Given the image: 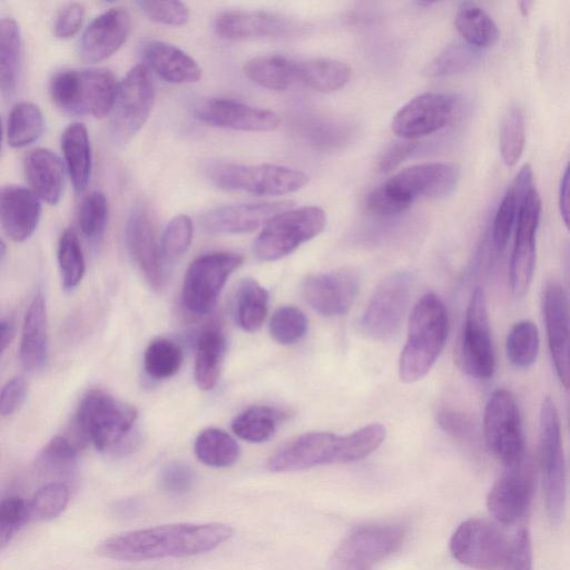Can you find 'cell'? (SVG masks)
I'll list each match as a JSON object with an SVG mask.
<instances>
[{
	"label": "cell",
	"instance_id": "obj_42",
	"mask_svg": "<svg viewBox=\"0 0 570 570\" xmlns=\"http://www.w3.org/2000/svg\"><path fill=\"white\" fill-rule=\"evenodd\" d=\"M539 348V331L533 322L522 320L510 328L505 338V353L515 367L532 366L537 361Z\"/></svg>",
	"mask_w": 570,
	"mask_h": 570
},
{
	"label": "cell",
	"instance_id": "obj_56",
	"mask_svg": "<svg viewBox=\"0 0 570 570\" xmlns=\"http://www.w3.org/2000/svg\"><path fill=\"white\" fill-rule=\"evenodd\" d=\"M85 7L79 2L66 4L58 13L53 26L55 36L61 39L73 37L80 29Z\"/></svg>",
	"mask_w": 570,
	"mask_h": 570
},
{
	"label": "cell",
	"instance_id": "obj_36",
	"mask_svg": "<svg viewBox=\"0 0 570 570\" xmlns=\"http://www.w3.org/2000/svg\"><path fill=\"white\" fill-rule=\"evenodd\" d=\"M21 63V35L14 19L0 21V87L4 97H11L17 89Z\"/></svg>",
	"mask_w": 570,
	"mask_h": 570
},
{
	"label": "cell",
	"instance_id": "obj_61",
	"mask_svg": "<svg viewBox=\"0 0 570 570\" xmlns=\"http://www.w3.org/2000/svg\"><path fill=\"white\" fill-rule=\"evenodd\" d=\"M13 337V325L10 321L2 318L0 323V350L4 353Z\"/></svg>",
	"mask_w": 570,
	"mask_h": 570
},
{
	"label": "cell",
	"instance_id": "obj_7",
	"mask_svg": "<svg viewBox=\"0 0 570 570\" xmlns=\"http://www.w3.org/2000/svg\"><path fill=\"white\" fill-rule=\"evenodd\" d=\"M207 174L210 181L223 190L255 196L292 194L308 183L305 173L274 164L218 163L208 167Z\"/></svg>",
	"mask_w": 570,
	"mask_h": 570
},
{
	"label": "cell",
	"instance_id": "obj_15",
	"mask_svg": "<svg viewBox=\"0 0 570 570\" xmlns=\"http://www.w3.org/2000/svg\"><path fill=\"white\" fill-rule=\"evenodd\" d=\"M510 543L492 522L471 518L453 532L450 551L460 563L475 570H497L502 568Z\"/></svg>",
	"mask_w": 570,
	"mask_h": 570
},
{
	"label": "cell",
	"instance_id": "obj_29",
	"mask_svg": "<svg viewBox=\"0 0 570 570\" xmlns=\"http://www.w3.org/2000/svg\"><path fill=\"white\" fill-rule=\"evenodd\" d=\"M19 357L29 372L42 370L48 361V317L40 293L33 297L24 315Z\"/></svg>",
	"mask_w": 570,
	"mask_h": 570
},
{
	"label": "cell",
	"instance_id": "obj_22",
	"mask_svg": "<svg viewBox=\"0 0 570 570\" xmlns=\"http://www.w3.org/2000/svg\"><path fill=\"white\" fill-rule=\"evenodd\" d=\"M360 289V277L351 268L309 275L302 292L306 303L324 316H340L352 307Z\"/></svg>",
	"mask_w": 570,
	"mask_h": 570
},
{
	"label": "cell",
	"instance_id": "obj_43",
	"mask_svg": "<svg viewBox=\"0 0 570 570\" xmlns=\"http://www.w3.org/2000/svg\"><path fill=\"white\" fill-rule=\"evenodd\" d=\"M480 50L465 41H455L434 58L425 72L430 77H446L469 71L480 61Z\"/></svg>",
	"mask_w": 570,
	"mask_h": 570
},
{
	"label": "cell",
	"instance_id": "obj_44",
	"mask_svg": "<svg viewBox=\"0 0 570 570\" xmlns=\"http://www.w3.org/2000/svg\"><path fill=\"white\" fill-rule=\"evenodd\" d=\"M57 258L63 288H76L83 277L86 263L79 238L72 228H66L61 233Z\"/></svg>",
	"mask_w": 570,
	"mask_h": 570
},
{
	"label": "cell",
	"instance_id": "obj_26",
	"mask_svg": "<svg viewBox=\"0 0 570 570\" xmlns=\"http://www.w3.org/2000/svg\"><path fill=\"white\" fill-rule=\"evenodd\" d=\"M130 28L131 18L125 8H109L86 27L79 42L81 58L89 62L109 58L126 41Z\"/></svg>",
	"mask_w": 570,
	"mask_h": 570
},
{
	"label": "cell",
	"instance_id": "obj_5",
	"mask_svg": "<svg viewBox=\"0 0 570 570\" xmlns=\"http://www.w3.org/2000/svg\"><path fill=\"white\" fill-rule=\"evenodd\" d=\"M137 416L134 406L95 389L81 399L76 412V425L81 438L91 442L97 450L125 453L135 446L132 431Z\"/></svg>",
	"mask_w": 570,
	"mask_h": 570
},
{
	"label": "cell",
	"instance_id": "obj_39",
	"mask_svg": "<svg viewBox=\"0 0 570 570\" xmlns=\"http://www.w3.org/2000/svg\"><path fill=\"white\" fill-rule=\"evenodd\" d=\"M268 311V293L255 279L245 278L238 286L235 317L238 326L255 332L263 325Z\"/></svg>",
	"mask_w": 570,
	"mask_h": 570
},
{
	"label": "cell",
	"instance_id": "obj_1",
	"mask_svg": "<svg viewBox=\"0 0 570 570\" xmlns=\"http://www.w3.org/2000/svg\"><path fill=\"white\" fill-rule=\"evenodd\" d=\"M233 534L232 527L219 522L163 524L111 535L96 552L120 561L189 557L216 549Z\"/></svg>",
	"mask_w": 570,
	"mask_h": 570
},
{
	"label": "cell",
	"instance_id": "obj_4",
	"mask_svg": "<svg viewBox=\"0 0 570 570\" xmlns=\"http://www.w3.org/2000/svg\"><path fill=\"white\" fill-rule=\"evenodd\" d=\"M449 335V315L442 299L434 293L422 296L413 307L407 336L399 360V376L413 383L433 367Z\"/></svg>",
	"mask_w": 570,
	"mask_h": 570
},
{
	"label": "cell",
	"instance_id": "obj_57",
	"mask_svg": "<svg viewBox=\"0 0 570 570\" xmlns=\"http://www.w3.org/2000/svg\"><path fill=\"white\" fill-rule=\"evenodd\" d=\"M438 423L448 434L456 439H468L473 433L471 420L462 412L443 407L436 414Z\"/></svg>",
	"mask_w": 570,
	"mask_h": 570
},
{
	"label": "cell",
	"instance_id": "obj_9",
	"mask_svg": "<svg viewBox=\"0 0 570 570\" xmlns=\"http://www.w3.org/2000/svg\"><path fill=\"white\" fill-rule=\"evenodd\" d=\"M325 225L326 215L320 207L291 208L263 227L253 244V253L262 262L277 261L321 234Z\"/></svg>",
	"mask_w": 570,
	"mask_h": 570
},
{
	"label": "cell",
	"instance_id": "obj_2",
	"mask_svg": "<svg viewBox=\"0 0 570 570\" xmlns=\"http://www.w3.org/2000/svg\"><path fill=\"white\" fill-rule=\"evenodd\" d=\"M385 435V428L380 423L367 424L346 435L308 432L278 449L269 458L267 468L273 472H288L324 464L355 462L373 453Z\"/></svg>",
	"mask_w": 570,
	"mask_h": 570
},
{
	"label": "cell",
	"instance_id": "obj_28",
	"mask_svg": "<svg viewBox=\"0 0 570 570\" xmlns=\"http://www.w3.org/2000/svg\"><path fill=\"white\" fill-rule=\"evenodd\" d=\"M141 53L148 66L170 83H194L199 81L203 70L186 51L163 40H148L141 46Z\"/></svg>",
	"mask_w": 570,
	"mask_h": 570
},
{
	"label": "cell",
	"instance_id": "obj_14",
	"mask_svg": "<svg viewBox=\"0 0 570 570\" xmlns=\"http://www.w3.org/2000/svg\"><path fill=\"white\" fill-rule=\"evenodd\" d=\"M459 363L471 377L488 380L495 371V356L487 306L481 287L470 296L459 345Z\"/></svg>",
	"mask_w": 570,
	"mask_h": 570
},
{
	"label": "cell",
	"instance_id": "obj_62",
	"mask_svg": "<svg viewBox=\"0 0 570 570\" xmlns=\"http://www.w3.org/2000/svg\"><path fill=\"white\" fill-rule=\"evenodd\" d=\"M561 259L567 289L569 291L570 294V243H566L563 245Z\"/></svg>",
	"mask_w": 570,
	"mask_h": 570
},
{
	"label": "cell",
	"instance_id": "obj_11",
	"mask_svg": "<svg viewBox=\"0 0 570 570\" xmlns=\"http://www.w3.org/2000/svg\"><path fill=\"white\" fill-rule=\"evenodd\" d=\"M483 434L488 448L504 466L524 460L521 413L510 390L500 387L489 396L483 413Z\"/></svg>",
	"mask_w": 570,
	"mask_h": 570
},
{
	"label": "cell",
	"instance_id": "obj_20",
	"mask_svg": "<svg viewBox=\"0 0 570 570\" xmlns=\"http://www.w3.org/2000/svg\"><path fill=\"white\" fill-rule=\"evenodd\" d=\"M127 252L147 283L160 289L165 283V262L160 242L149 209L144 204L132 207L126 223Z\"/></svg>",
	"mask_w": 570,
	"mask_h": 570
},
{
	"label": "cell",
	"instance_id": "obj_47",
	"mask_svg": "<svg viewBox=\"0 0 570 570\" xmlns=\"http://www.w3.org/2000/svg\"><path fill=\"white\" fill-rule=\"evenodd\" d=\"M77 219L81 233L90 240L104 235L108 219V202L104 193L94 190L80 203Z\"/></svg>",
	"mask_w": 570,
	"mask_h": 570
},
{
	"label": "cell",
	"instance_id": "obj_8",
	"mask_svg": "<svg viewBox=\"0 0 570 570\" xmlns=\"http://www.w3.org/2000/svg\"><path fill=\"white\" fill-rule=\"evenodd\" d=\"M539 459L546 511L551 522L558 523L566 504V463L559 415L550 396L540 406Z\"/></svg>",
	"mask_w": 570,
	"mask_h": 570
},
{
	"label": "cell",
	"instance_id": "obj_41",
	"mask_svg": "<svg viewBox=\"0 0 570 570\" xmlns=\"http://www.w3.org/2000/svg\"><path fill=\"white\" fill-rule=\"evenodd\" d=\"M197 459L208 466L227 468L239 458L237 442L225 431L209 428L202 431L194 443Z\"/></svg>",
	"mask_w": 570,
	"mask_h": 570
},
{
	"label": "cell",
	"instance_id": "obj_60",
	"mask_svg": "<svg viewBox=\"0 0 570 570\" xmlns=\"http://www.w3.org/2000/svg\"><path fill=\"white\" fill-rule=\"evenodd\" d=\"M559 208L562 220L570 232V160L566 167L560 185Z\"/></svg>",
	"mask_w": 570,
	"mask_h": 570
},
{
	"label": "cell",
	"instance_id": "obj_30",
	"mask_svg": "<svg viewBox=\"0 0 570 570\" xmlns=\"http://www.w3.org/2000/svg\"><path fill=\"white\" fill-rule=\"evenodd\" d=\"M23 171L30 189L43 202L59 203L63 188V165L47 148L30 150L23 159Z\"/></svg>",
	"mask_w": 570,
	"mask_h": 570
},
{
	"label": "cell",
	"instance_id": "obj_35",
	"mask_svg": "<svg viewBox=\"0 0 570 570\" xmlns=\"http://www.w3.org/2000/svg\"><path fill=\"white\" fill-rule=\"evenodd\" d=\"M454 26L463 41L478 49L491 47L500 36L493 19L481 7L472 2H464L459 7Z\"/></svg>",
	"mask_w": 570,
	"mask_h": 570
},
{
	"label": "cell",
	"instance_id": "obj_55",
	"mask_svg": "<svg viewBox=\"0 0 570 570\" xmlns=\"http://www.w3.org/2000/svg\"><path fill=\"white\" fill-rule=\"evenodd\" d=\"M503 570H532V548L530 533L521 528L510 542Z\"/></svg>",
	"mask_w": 570,
	"mask_h": 570
},
{
	"label": "cell",
	"instance_id": "obj_13",
	"mask_svg": "<svg viewBox=\"0 0 570 570\" xmlns=\"http://www.w3.org/2000/svg\"><path fill=\"white\" fill-rule=\"evenodd\" d=\"M243 256L234 252H214L197 257L187 268L181 301L193 314L209 313L229 276L242 265Z\"/></svg>",
	"mask_w": 570,
	"mask_h": 570
},
{
	"label": "cell",
	"instance_id": "obj_49",
	"mask_svg": "<svg viewBox=\"0 0 570 570\" xmlns=\"http://www.w3.org/2000/svg\"><path fill=\"white\" fill-rule=\"evenodd\" d=\"M194 234V224L189 216L179 214L166 225L160 247L165 264L179 259L189 248Z\"/></svg>",
	"mask_w": 570,
	"mask_h": 570
},
{
	"label": "cell",
	"instance_id": "obj_21",
	"mask_svg": "<svg viewBox=\"0 0 570 570\" xmlns=\"http://www.w3.org/2000/svg\"><path fill=\"white\" fill-rule=\"evenodd\" d=\"M455 109V99L445 94L425 92L406 102L393 117V132L416 140L443 128Z\"/></svg>",
	"mask_w": 570,
	"mask_h": 570
},
{
	"label": "cell",
	"instance_id": "obj_59",
	"mask_svg": "<svg viewBox=\"0 0 570 570\" xmlns=\"http://www.w3.org/2000/svg\"><path fill=\"white\" fill-rule=\"evenodd\" d=\"M417 147L416 140H405L393 142L382 154L376 163V171L386 174L394 170L402 164Z\"/></svg>",
	"mask_w": 570,
	"mask_h": 570
},
{
	"label": "cell",
	"instance_id": "obj_34",
	"mask_svg": "<svg viewBox=\"0 0 570 570\" xmlns=\"http://www.w3.org/2000/svg\"><path fill=\"white\" fill-rule=\"evenodd\" d=\"M351 77V68L338 60L313 58L297 63V79L318 92H333L343 88Z\"/></svg>",
	"mask_w": 570,
	"mask_h": 570
},
{
	"label": "cell",
	"instance_id": "obj_46",
	"mask_svg": "<svg viewBox=\"0 0 570 570\" xmlns=\"http://www.w3.org/2000/svg\"><path fill=\"white\" fill-rule=\"evenodd\" d=\"M524 118L519 106H510L500 126L499 145L503 163L512 167L520 159L524 147Z\"/></svg>",
	"mask_w": 570,
	"mask_h": 570
},
{
	"label": "cell",
	"instance_id": "obj_52",
	"mask_svg": "<svg viewBox=\"0 0 570 570\" xmlns=\"http://www.w3.org/2000/svg\"><path fill=\"white\" fill-rule=\"evenodd\" d=\"M28 520L29 504L22 498L10 495L0 503V543L3 548Z\"/></svg>",
	"mask_w": 570,
	"mask_h": 570
},
{
	"label": "cell",
	"instance_id": "obj_16",
	"mask_svg": "<svg viewBox=\"0 0 570 570\" xmlns=\"http://www.w3.org/2000/svg\"><path fill=\"white\" fill-rule=\"evenodd\" d=\"M216 33L226 40L293 41L306 36L303 22L261 10H226L214 21Z\"/></svg>",
	"mask_w": 570,
	"mask_h": 570
},
{
	"label": "cell",
	"instance_id": "obj_51",
	"mask_svg": "<svg viewBox=\"0 0 570 570\" xmlns=\"http://www.w3.org/2000/svg\"><path fill=\"white\" fill-rule=\"evenodd\" d=\"M519 206V200L510 187L499 204L492 224V244L498 252H502L507 246L518 217Z\"/></svg>",
	"mask_w": 570,
	"mask_h": 570
},
{
	"label": "cell",
	"instance_id": "obj_12",
	"mask_svg": "<svg viewBox=\"0 0 570 570\" xmlns=\"http://www.w3.org/2000/svg\"><path fill=\"white\" fill-rule=\"evenodd\" d=\"M401 524H370L354 529L335 549L331 570H374L396 552L405 539Z\"/></svg>",
	"mask_w": 570,
	"mask_h": 570
},
{
	"label": "cell",
	"instance_id": "obj_40",
	"mask_svg": "<svg viewBox=\"0 0 570 570\" xmlns=\"http://www.w3.org/2000/svg\"><path fill=\"white\" fill-rule=\"evenodd\" d=\"M43 127L41 109L33 102L20 101L11 108L7 120L8 145L12 148L26 147L39 139Z\"/></svg>",
	"mask_w": 570,
	"mask_h": 570
},
{
	"label": "cell",
	"instance_id": "obj_24",
	"mask_svg": "<svg viewBox=\"0 0 570 570\" xmlns=\"http://www.w3.org/2000/svg\"><path fill=\"white\" fill-rule=\"evenodd\" d=\"M533 494V472L524 460L505 466L492 485L487 504L491 514L503 524L517 522L530 507Z\"/></svg>",
	"mask_w": 570,
	"mask_h": 570
},
{
	"label": "cell",
	"instance_id": "obj_3",
	"mask_svg": "<svg viewBox=\"0 0 570 570\" xmlns=\"http://www.w3.org/2000/svg\"><path fill=\"white\" fill-rule=\"evenodd\" d=\"M460 169L452 163H424L406 167L375 187L365 198L366 213L393 216L421 198H443L452 194Z\"/></svg>",
	"mask_w": 570,
	"mask_h": 570
},
{
	"label": "cell",
	"instance_id": "obj_54",
	"mask_svg": "<svg viewBox=\"0 0 570 570\" xmlns=\"http://www.w3.org/2000/svg\"><path fill=\"white\" fill-rule=\"evenodd\" d=\"M158 482L165 492L184 494L193 488L195 474L188 464L171 462L161 469Z\"/></svg>",
	"mask_w": 570,
	"mask_h": 570
},
{
	"label": "cell",
	"instance_id": "obj_18",
	"mask_svg": "<svg viewBox=\"0 0 570 570\" xmlns=\"http://www.w3.org/2000/svg\"><path fill=\"white\" fill-rule=\"evenodd\" d=\"M541 198L532 188L519 206L514 244L509 264L510 291L515 298L527 295L535 268V237L540 220Z\"/></svg>",
	"mask_w": 570,
	"mask_h": 570
},
{
	"label": "cell",
	"instance_id": "obj_58",
	"mask_svg": "<svg viewBox=\"0 0 570 570\" xmlns=\"http://www.w3.org/2000/svg\"><path fill=\"white\" fill-rule=\"evenodd\" d=\"M27 395V382L22 376H16L8 381L0 394V412L2 416L16 413Z\"/></svg>",
	"mask_w": 570,
	"mask_h": 570
},
{
	"label": "cell",
	"instance_id": "obj_23",
	"mask_svg": "<svg viewBox=\"0 0 570 570\" xmlns=\"http://www.w3.org/2000/svg\"><path fill=\"white\" fill-rule=\"evenodd\" d=\"M293 200L286 199L218 206L202 216L200 225L204 230L215 235L250 233L293 208Z\"/></svg>",
	"mask_w": 570,
	"mask_h": 570
},
{
	"label": "cell",
	"instance_id": "obj_37",
	"mask_svg": "<svg viewBox=\"0 0 570 570\" xmlns=\"http://www.w3.org/2000/svg\"><path fill=\"white\" fill-rule=\"evenodd\" d=\"M35 465L42 476L62 482L71 478L77 470L78 446L69 439L55 436L40 451Z\"/></svg>",
	"mask_w": 570,
	"mask_h": 570
},
{
	"label": "cell",
	"instance_id": "obj_17",
	"mask_svg": "<svg viewBox=\"0 0 570 570\" xmlns=\"http://www.w3.org/2000/svg\"><path fill=\"white\" fill-rule=\"evenodd\" d=\"M412 277L399 272L383 281L371 297L361 320L364 335L389 341L400 330L410 301Z\"/></svg>",
	"mask_w": 570,
	"mask_h": 570
},
{
	"label": "cell",
	"instance_id": "obj_64",
	"mask_svg": "<svg viewBox=\"0 0 570 570\" xmlns=\"http://www.w3.org/2000/svg\"><path fill=\"white\" fill-rule=\"evenodd\" d=\"M568 415H569V424H570V406H569Z\"/></svg>",
	"mask_w": 570,
	"mask_h": 570
},
{
	"label": "cell",
	"instance_id": "obj_53",
	"mask_svg": "<svg viewBox=\"0 0 570 570\" xmlns=\"http://www.w3.org/2000/svg\"><path fill=\"white\" fill-rule=\"evenodd\" d=\"M137 6L146 17L158 23L183 26L189 19L188 7L181 1H138Z\"/></svg>",
	"mask_w": 570,
	"mask_h": 570
},
{
	"label": "cell",
	"instance_id": "obj_10",
	"mask_svg": "<svg viewBox=\"0 0 570 570\" xmlns=\"http://www.w3.org/2000/svg\"><path fill=\"white\" fill-rule=\"evenodd\" d=\"M154 101L155 88L148 67L134 66L119 82L109 112V134L117 145L127 144L142 128Z\"/></svg>",
	"mask_w": 570,
	"mask_h": 570
},
{
	"label": "cell",
	"instance_id": "obj_6",
	"mask_svg": "<svg viewBox=\"0 0 570 570\" xmlns=\"http://www.w3.org/2000/svg\"><path fill=\"white\" fill-rule=\"evenodd\" d=\"M118 85L107 68L63 69L51 77L49 94L63 112L101 118L109 115Z\"/></svg>",
	"mask_w": 570,
	"mask_h": 570
},
{
	"label": "cell",
	"instance_id": "obj_45",
	"mask_svg": "<svg viewBox=\"0 0 570 570\" xmlns=\"http://www.w3.org/2000/svg\"><path fill=\"white\" fill-rule=\"evenodd\" d=\"M183 363V350L174 341L158 338L153 341L144 354V368L155 380L174 376Z\"/></svg>",
	"mask_w": 570,
	"mask_h": 570
},
{
	"label": "cell",
	"instance_id": "obj_25",
	"mask_svg": "<svg viewBox=\"0 0 570 570\" xmlns=\"http://www.w3.org/2000/svg\"><path fill=\"white\" fill-rule=\"evenodd\" d=\"M195 116L209 126L242 131H272L281 122L273 110L226 98L204 101L197 107Z\"/></svg>",
	"mask_w": 570,
	"mask_h": 570
},
{
	"label": "cell",
	"instance_id": "obj_27",
	"mask_svg": "<svg viewBox=\"0 0 570 570\" xmlns=\"http://www.w3.org/2000/svg\"><path fill=\"white\" fill-rule=\"evenodd\" d=\"M40 215V198L30 188L18 185L2 187L0 217L2 228L10 239H28L36 230Z\"/></svg>",
	"mask_w": 570,
	"mask_h": 570
},
{
	"label": "cell",
	"instance_id": "obj_31",
	"mask_svg": "<svg viewBox=\"0 0 570 570\" xmlns=\"http://www.w3.org/2000/svg\"><path fill=\"white\" fill-rule=\"evenodd\" d=\"M61 150L76 193H82L90 180L92 169L91 148L86 126L72 122L61 135Z\"/></svg>",
	"mask_w": 570,
	"mask_h": 570
},
{
	"label": "cell",
	"instance_id": "obj_33",
	"mask_svg": "<svg viewBox=\"0 0 570 570\" xmlns=\"http://www.w3.org/2000/svg\"><path fill=\"white\" fill-rule=\"evenodd\" d=\"M225 351V337L217 326L202 332L197 341L194 376L199 389L209 391L217 384Z\"/></svg>",
	"mask_w": 570,
	"mask_h": 570
},
{
	"label": "cell",
	"instance_id": "obj_50",
	"mask_svg": "<svg viewBox=\"0 0 570 570\" xmlns=\"http://www.w3.org/2000/svg\"><path fill=\"white\" fill-rule=\"evenodd\" d=\"M305 314L293 305L277 308L269 322L271 336L282 345H289L303 338L307 332Z\"/></svg>",
	"mask_w": 570,
	"mask_h": 570
},
{
	"label": "cell",
	"instance_id": "obj_38",
	"mask_svg": "<svg viewBox=\"0 0 570 570\" xmlns=\"http://www.w3.org/2000/svg\"><path fill=\"white\" fill-rule=\"evenodd\" d=\"M286 413L267 405H254L239 413L232 423L233 432L240 439L252 442H265L273 436Z\"/></svg>",
	"mask_w": 570,
	"mask_h": 570
},
{
	"label": "cell",
	"instance_id": "obj_32",
	"mask_svg": "<svg viewBox=\"0 0 570 570\" xmlns=\"http://www.w3.org/2000/svg\"><path fill=\"white\" fill-rule=\"evenodd\" d=\"M244 75L271 90H285L297 79V63L283 55H262L247 60Z\"/></svg>",
	"mask_w": 570,
	"mask_h": 570
},
{
	"label": "cell",
	"instance_id": "obj_48",
	"mask_svg": "<svg viewBox=\"0 0 570 570\" xmlns=\"http://www.w3.org/2000/svg\"><path fill=\"white\" fill-rule=\"evenodd\" d=\"M69 489L62 482H49L41 487L28 502L30 520H50L67 507Z\"/></svg>",
	"mask_w": 570,
	"mask_h": 570
},
{
	"label": "cell",
	"instance_id": "obj_63",
	"mask_svg": "<svg viewBox=\"0 0 570 570\" xmlns=\"http://www.w3.org/2000/svg\"><path fill=\"white\" fill-rule=\"evenodd\" d=\"M532 4H533L532 1H527V0L519 2V8H520L522 16L529 14Z\"/></svg>",
	"mask_w": 570,
	"mask_h": 570
},
{
	"label": "cell",
	"instance_id": "obj_19",
	"mask_svg": "<svg viewBox=\"0 0 570 570\" xmlns=\"http://www.w3.org/2000/svg\"><path fill=\"white\" fill-rule=\"evenodd\" d=\"M548 346L560 383L570 387V312L568 295L556 279L546 283L541 297Z\"/></svg>",
	"mask_w": 570,
	"mask_h": 570
}]
</instances>
